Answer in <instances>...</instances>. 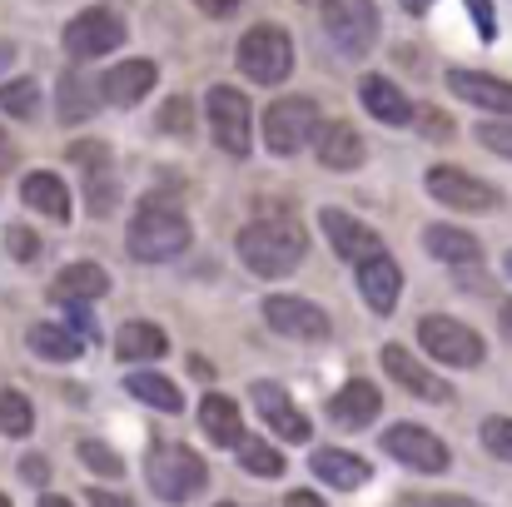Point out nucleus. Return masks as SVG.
Listing matches in <instances>:
<instances>
[{"mask_svg":"<svg viewBox=\"0 0 512 507\" xmlns=\"http://www.w3.org/2000/svg\"><path fill=\"white\" fill-rule=\"evenodd\" d=\"M304 254H309V234L294 224V219H254V224H244L239 229V259H244V269L249 274H259V279H284V274H294L299 264H304Z\"/></svg>","mask_w":512,"mask_h":507,"instance_id":"1","label":"nucleus"},{"mask_svg":"<svg viewBox=\"0 0 512 507\" xmlns=\"http://www.w3.org/2000/svg\"><path fill=\"white\" fill-rule=\"evenodd\" d=\"M189 249V219L165 204V199H145L130 219V259L140 264H165L174 254Z\"/></svg>","mask_w":512,"mask_h":507,"instance_id":"2","label":"nucleus"},{"mask_svg":"<svg viewBox=\"0 0 512 507\" xmlns=\"http://www.w3.org/2000/svg\"><path fill=\"white\" fill-rule=\"evenodd\" d=\"M145 478H150V488H155L165 503H189V498H199V493L209 488L204 458L189 453V448H179V443H160V448L145 458Z\"/></svg>","mask_w":512,"mask_h":507,"instance_id":"3","label":"nucleus"},{"mask_svg":"<svg viewBox=\"0 0 512 507\" xmlns=\"http://www.w3.org/2000/svg\"><path fill=\"white\" fill-rule=\"evenodd\" d=\"M239 70H244L254 85H279V80L294 70V40H289L279 25H254V30L239 40Z\"/></svg>","mask_w":512,"mask_h":507,"instance_id":"4","label":"nucleus"},{"mask_svg":"<svg viewBox=\"0 0 512 507\" xmlns=\"http://www.w3.org/2000/svg\"><path fill=\"white\" fill-rule=\"evenodd\" d=\"M319 105L304 100V95H289V100H274L269 115H264V145L274 155H299L309 140H319Z\"/></svg>","mask_w":512,"mask_h":507,"instance_id":"5","label":"nucleus"},{"mask_svg":"<svg viewBox=\"0 0 512 507\" xmlns=\"http://www.w3.org/2000/svg\"><path fill=\"white\" fill-rule=\"evenodd\" d=\"M204 110H209V135L224 155H249V140H254V115H249V95H239L234 85H214L204 95Z\"/></svg>","mask_w":512,"mask_h":507,"instance_id":"6","label":"nucleus"},{"mask_svg":"<svg viewBox=\"0 0 512 507\" xmlns=\"http://www.w3.org/2000/svg\"><path fill=\"white\" fill-rule=\"evenodd\" d=\"M324 30L339 45L343 60H358L378 40V5L373 0H329L324 5Z\"/></svg>","mask_w":512,"mask_h":507,"instance_id":"7","label":"nucleus"},{"mask_svg":"<svg viewBox=\"0 0 512 507\" xmlns=\"http://www.w3.org/2000/svg\"><path fill=\"white\" fill-rule=\"evenodd\" d=\"M418 343H423L438 363H448V368H478V363H483V338L473 334L468 324L448 319V314H428V319L418 324Z\"/></svg>","mask_w":512,"mask_h":507,"instance_id":"8","label":"nucleus"},{"mask_svg":"<svg viewBox=\"0 0 512 507\" xmlns=\"http://www.w3.org/2000/svg\"><path fill=\"white\" fill-rule=\"evenodd\" d=\"M428 194H433L438 204L458 209V214H488V209L503 204V194H498L493 184L473 179L468 169H458V165H433L428 169Z\"/></svg>","mask_w":512,"mask_h":507,"instance_id":"9","label":"nucleus"},{"mask_svg":"<svg viewBox=\"0 0 512 507\" xmlns=\"http://www.w3.org/2000/svg\"><path fill=\"white\" fill-rule=\"evenodd\" d=\"M383 453L398 458L403 468H418V473H443V468L453 463L448 443H443L438 433L418 428V423H398V428H388V433H383Z\"/></svg>","mask_w":512,"mask_h":507,"instance_id":"10","label":"nucleus"},{"mask_svg":"<svg viewBox=\"0 0 512 507\" xmlns=\"http://www.w3.org/2000/svg\"><path fill=\"white\" fill-rule=\"evenodd\" d=\"M264 319H269V329L284 338H304V343H314V338H329V314L319 309V304H309V299H299V294H269L264 299Z\"/></svg>","mask_w":512,"mask_h":507,"instance_id":"11","label":"nucleus"},{"mask_svg":"<svg viewBox=\"0 0 512 507\" xmlns=\"http://www.w3.org/2000/svg\"><path fill=\"white\" fill-rule=\"evenodd\" d=\"M120 40H125V20H120L115 10H85V15H75V20L65 25V50H70L75 60L110 55V50H120Z\"/></svg>","mask_w":512,"mask_h":507,"instance_id":"12","label":"nucleus"},{"mask_svg":"<svg viewBox=\"0 0 512 507\" xmlns=\"http://www.w3.org/2000/svg\"><path fill=\"white\" fill-rule=\"evenodd\" d=\"M319 224H324V234H329V249H334L339 259H348V264H363V259L383 254V239H378L368 224H358L353 214H343V209H324Z\"/></svg>","mask_w":512,"mask_h":507,"instance_id":"13","label":"nucleus"},{"mask_svg":"<svg viewBox=\"0 0 512 507\" xmlns=\"http://www.w3.org/2000/svg\"><path fill=\"white\" fill-rule=\"evenodd\" d=\"M254 408L264 413V423L289 438V443H309V418L299 413V403L279 388V383H254Z\"/></svg>","mask_w":512,"mask_h":507,"instance_id":"14","label":"nucleus"},{"mask_svg":"<svg viewBox=\"0 0 512 507\" xmlns=\"http://www.w3.org/2000/svg\"><path fill=\"white\" fill-rule=\"evenodd\" d=\"M378 413H383V393H378L368 378H353V383H343L339 393L329 398V418H334L339 428H348V433L368 428Z\"/></svg>","mask_w":512,"mask_h":507,"instance_id":"15","label":"nucleus"},{"mask_svg":"<svg viewBox=\"0 0 512 507\" xmlns=\"http://www.w3.org/2000/svg\"><path fill=\"white\" fill-rule=\"evenodd\" d=\"M358 294H363V304H368L373 314H393V304H398V294H403L398 264H393L388 254L363 259V264H358Z\"/></svg>","mask_w":512,"mask_h":507,"instance_id":"16","label":"nucleus"},{"mask_svg":"<svg viewBox=\"0 0 512 507\" xmlns=\"http://www.w3.org/2000/svg\"><path fill=\"white\" fill-rule=\"evenodd\" d=\"M448 90L478 110H493V115H512V85L498 75H478V70H448Z\"/></svg>","mask_w":512,"mask_h":507,"instance_id":"17","label":"nucleus"},{"mask_svg":"<svg viewBox=\"0 0 512 507\" xmlns=\"http://www.w3.org/2000/svg\"><path fill=\"white\" fill-rule=\"evenodd\" d=\"M383 368L393 373V383H403L408 393H418V398H428V403H448V383L443 378H433L408 348H398V343H388L383 348Z\"/></svg>","mask_w":512,"mask_h":507,"instance_id":"18","label":"nucleus"},{"mask_svg":"<svg viewBox=\"0 0 512 507\" xmlns=\"http://www.w3.org/2000/svg\"><path fill=\"white\" fill-rule=\"evenodd\" d=\"M155 80H160V70L150 65V60H125V65H115L110 75H105V100L110 105H120V110H130V105H140L150 90H155Z\"/></svg>","mask_w":512,"mask_h":507,"instance_id":"19","label":"nucleus"},{"mask_svg":"<svg viewBox=\"0 0 512 507\" xmlns=\"http://www.w3.org/2000/svg\"><path fill=\"white\" fill-rule=\"evenodd\" d=\"M358 100H363V110H368L373 120H383V125H408V120H413L408 95H403L388 75H363V80H358Z\"/></svg>","mask_w":512,"mask_h":507,"instance_id":"20","label":"nucleus"},{"mask_svg":"<svg viewBox=\"0 0 512 507\" xmlns=\"http://www.w3.org/2000/svg\"><path fill=\"white\" fill-rule=\"evenodd\" d=\"M199 428H204V438H209L214 448H239V443H244V413H239V403L224 398V393H209V398L199 403Z\"/></svg>","mask_w":512,"mask_h":507,"instance_id":"21","label":"nucleus"},{"mask_svg":"<svg viewBox=\"0 0 512 507\" xmlns=\"http://www.w3.org/2000/svg\"><path fill=\"white\" fill-rule=\"evenodd\" d=\"M319 150V165L324 169H358L363 165V135L348 125V120H329L314 140Z\"/></svg>","mask_w":512,"mask_h":507,"instance_id":"22","label":"nucleus"},{"mask_svg":"<svg viewBox=\"0 0 512 507\" xmlns=\"http://www.w3.org/2000/svg\"><path fill=\"white\" fill-rule=\"evenodd\" d=\"M309 463H314V478H324V483H329V488H339V493H353V488H363V483H368V463H363L358 453L319 448Z\"/></svg>","mask_w":512,"mask_h":507,"instance_id":"23","label":"nucleus"},{"mask_svg":"<svg viewBox=\"0 0 512 507\" xmlns=\"http://www.w3.org/2000/svg\"><path fill=\"white\" fill-rule=\"evenodd\" d=\"M100 294H110V274H105L100 264H90V259L65 264V269L55 274V299H60V304H65V299L90 304V299H100Z\"/></svg>","mask_w":512,"mask_h":507,"instance_id":"24","label":"nucleus"},{"mask_svg":"<svg viewBox=\"0 0 512 507\" xmlns=\"http://www.w3.org/2000/svg\"><path fill=\"white\" fill-rule=\"evenodd\" d=\"M165 348H170V338L160 324H150V319H130L120 338H115V353L125 358V363H150V358H165Z\"/></svg>","mask_w":512,"mask_h":507,"instance_id":"25","label":"nucleus"},{"mask_svg":"<svg viewBox=\"0 0 512 507\" xmlns=\"http://www.w3.org/2000/svg\"><path fill=\"white\" fill-rule=\"evenodd\" d=\"M25 343H30L35 358H50V363H70V358L85 353V334L80 329H65V324H35L25 334Z\"/></svg>","mask_w":512,"mask_h":507,"instance_id":"26","label":"nucleus"},{"mask_svg":"<svg viewBox=\"0 0 512 507\" xmlns=\"http://www.w3.org/2000/svg\"><path fill=\"white\" fill-rule=\"evenodd\" d=\"M20 194H25V204L30 209H40V214H50L55 224H65L70 219V189L55 179V174H45V169H35V174H25V184H20Z\"/></svg>","mask_w":512,"mask_h":507,"instance_id":"27","label":"nucleus"},{"mask_svg":"<svg viewBox=\"0 0 512 507\" xmlns=\"http://www.w3.org/2000/svg\"><path fill=\"white\" fill-rule=\"evenodd\" d=\"M423 244H428V254L443 259V264H478V259H483V244H478L468 229H453V224H433V229L423 234Z\"/></svg>","mask_w":512,"mask_h":507,"instance_id":"28","label":"nucleus"},{"mask_svg":"<svg viewBox=\"0 0 512 507\" xmlns=\"http://www.w3.org/2000/svg\"><path fill=\"white\" fill-rule=\"evenodd\" d=\"M55 110H60V120H65V125H80V120H90V115L100 110V100H95V85H90L85 75L65 70V75H60V95H55Z\"/></svg>","mask_w":512,"mask_h":507,"instance_id":"29","label":"nucleus"},{"mask_svg":"<svg viewBox=\"0 0 512 507\" xmlns=\"http://www.w3.org/2000/svg\"><path fill=\"white\" fill-rule=\"evenodd\" d=\"M125 388H130L140 403L160 408V413H179V408H184V393L174 388L165 373H125Z\"/></svg>","mask_w":512,"mask_h":507,"instance_id":"30","label":"nucleus"},{"mask_svg":"<svg viewBox=\"0 0 512 507\" xmlns=\"http://www.w3.org/2000/svg\"><path fill=\"white\" fill-rule=\"evenodd\" d=\"M35 428V408L20 388H0V433L5 438H25Z\"/></svg>","mask_w":512,"mask_h":507,"instance_id":"31","label":"nucleus"},{"mask_svg":"<svg viewBox=\"0 0 512 507\" xmlns=\"http://www.w3.org/2000/svg\"><path fill=\"white\" fill-rule=\"evenodd\" d=\"M239 468L254 473V478H279L284 473V453H274V443H264V438H244L239 443Z\"/></svg>","mask_w":512,"mask_h":507,"instance_id":"32","label":"nucleus"},{"mask_svg":"<svg viewBox=\"0 0 512 507\" xmlns=\"http://www.w3.org/2000/svg\"><path fill=\"white\" fill-rule=\"evenodd\" d=\"M0 110H5L10 120H30V115L40 110V85H35V80H5V85H0Z\"/></svg>","mask_w":512,"mask_h":507,"instance_id":"33","label":"nucleus"},{"mask_svg":"<svg viewBox=\"0 0 512 507\" xmlns=\"http://www.w3.org/2000/svg\"><path fill=\"white\" fill-rule=\"evenodd\" d=\"M80 463L90 468V473H105V478H120L125 473V458H115V448L110 443H80Z\"/></svg>","mask_w":512,"mask_h":507,"instance_id":"34","label":"nucleus"},{"mask_svg":"<svg viewBox=\"0 0 512 507\" xmlns=\"http://www.w3.org/2000/svg\"><path fill=\"white\" fill-rule=\"evenodd\" d=\"M478 438H483V448H488L493 458H503V463H512V418H488Z\"/></svg>","mask_w":512,"mask_h":507,"instance_id":"35","label":"nucleus"},{"mask_svg":"<svg viewBox=\"0 0 512 507\" xmlns=\"http://www.w3.org/2000/svg\"><path fill=\"white\" fill-rule=\"evenodd\" d=\"M478 140H483V150L512 160V125L508 120H483V125H478Z\"/></svg>","mask_w":512,"mask_h":507,"instance_id":"36","label":"nucleus"},{"mask_svg":"<svg viewBox=\"0 0 512 507\" xmlns=\"http://www.w3.org/2000/svg\"><path fill=\"white\" fill-rule=\"evenodd\" d=\"M5 249H10V259H20V264H35V259H40V239H35L30 229H5Z\"/></svg>","mask_w":512,"mask_h":507,"instance_id":"37","label":"nucleus"},{"mask_svg":"<svg viewBox=\"0 0 512 507\" xmlns=\"http://www.w3.org/2000/svg\"><path fill=\"white\" fill-rule=\"evenodd\" d=\"M85 179H95L90 214H110V209H115V184H110V169H95V174H85Z\"/></svg>","mask_w":512,"mask_h":507,"instance_id":"38","label":"nucleus"},{"mask_svg":"<svg viewBox=\"0 0 512 507\" xmlns=\"http://www.w3.org/2000/svg\"><path fill=\"white\" fill-rule=\"evenodd\" d=\"M468 15H473V25H478L483 40H498V20H493V5L488 0H468Z\"/></svg>","mask_w":512,"mask_h":507,"instance_id":"39","label":"nucleus"},{"mask_svg":"<svg viewBox=\"0 0 512 507\" xmlns=\"http://www.w3.org/2000/svg\"><path fill=\"white\" fill-rule=\"evenodd\" d=\"M160 130H174V135H189V105L184 100H170L160 110Z\"/></svg>","mask_w":512,"mask_h":507,"instance_id":"40","label":"nucleus"},{"mask_svg":"<svg viewBox=\"0 0 512 507\" xmlns=\"http://www.w3.org/2000/svg\"><path fill=\"white\" fill-rule=\"evenodd\" d=\"M418 125H423V140H448V135H453V120H443L438 110H423Z\"/></svg>","mask_w":512,"mask_h":507,"instance_id":"41","label":"nucleus"},{"mask_svg":"<svg viewBox=\"0 0 512 507\" xmlns=\"http://www.w3.org/2000/svg\"><path fill=\"white\" fill-rule=\"evenodd\" d=\"M65 309H70V319H75V329L85 338H95V314H90V304H80V299H65Z\"/></svg>","mask_w":512,"mask_h":507,"instance_id":"42","label":"nucleus"},{"mask_svg":"<svg viewBox=\"0 0 512 507\" xmlns=\"http://www.w3.org/2000/svg\"><path fill=\"white\" fill-rule=\"evenodd\" d=\"M70 160H80V165H100V169H105V160H110V155H105V145H95V140H90V145H70Z\"/></svg>","mask_w":512,"mask_h":507,"instance_id":"43","label":"nucleus"},{"mask_svg":"<svg viewBox=\"0 0 512 507\" xmlns=\"http://www.w3.org/2000/svg\"><path fill=\"white\" fill-rule=\"evenodd\" d=\"M403 507H478L473 498H448V493H438V498H403Z\"/></svg>","mask_w":512,"mask_h":507,"instance_id":"44","label":"nucleus"},{"mask_svg":"<svg viewBox=\"0 0 512 507\" xmlns=\"http://www.w3.org/2000/svg\"><path fill=\"white\" fill-rule=\"evenodd\" d=\"M204 15H214V20H229L234 10H239V0H194Z\"/></svg>","mask_w":512,"mask_h":507,"instance_id":"45","label":"nucleus"},{"mask_svg":"<svg viewBox=\"0 0 512 507\" xmlns=\"http://www.w3.org/2000/svg\"><path fill=\"white\" fill-rule=\"evenodd\" d=\"M90 507H135V503L120 498V493H100V488H90Z\"/></svg>","mask_w":512,"mask_h":507,"instance_id":"46","label":"nucleus"},{"mask_svg":"<svg viewBox=\"0 0 512 507\" xmlns=\"http://www.w3.org/2000/svg\"><path fill=\"white\" fill-rule=\"evenodd\" d=\"M284 507H329V503H324L319 493H304V488H294V493L284 498Z\"/></svg>","mask_w":512,"mask_h":507,"instance_id":"47","label":"nucleus"},{"mask_svg":"<svg viewBox=\"0 0 512 507\" xmlns=\"http://www.w3.org/2000/svg\"><path fill=\"white\" fill-rule=\"evenodd\" d=\"M10 65H15V45H10V40H0V75H5Z\"/></svg>","mask_w":512,"mask_h":507,"instance_id":"48","label":"nucleus"},{"mask_svg":"<svg viewBox=\"0 0 512 507\" xmlns=\"http://www.w3.org/2000/svg\"><path fill=\"white\" fill-rule=\"evenodd\" d=\"M25 478H35V483H40V478H45V463H40V458H30V463H25Z\"/></svg>","mask_w":512,"mask_h":507,"instance_id":"49","label":"nucleus"},{"mask_svg":"<svg viewBox=\"0 0 512 507\" xmlns=\"http://www.w3.org/2000/svg\"><path fill=\"white\" fill-rule=\"evenodd\" d=\"M428 5H433V0H403V10H408V15H423Z\"/></svg>","mask_w":512,"mask_h":507,"instance_id":"50","label":"nucleus"},{"mask_svg":"<svg viewBox=\"0 0 512 507\" xmlns=\"http://www.w3.org/2000/svg\"><path fill=\"white\" fill-rule=\"evenodd\" d=\"M503 334L512 338V304H503Z\"/></svg>","mask_w":512,"mask_h":507,"instance_id":"51","label":"nucleus"},{"mask_svg":"<svg viewBox=\"0 0 512 507\" xmlns=\"http://www.w3.org/2000/svg\"><path fill=\"white\" fill-rule=\"evenodd\" d=\"M40 507H70V503H65V498H50V493H45V498H40Z\"/></svg>","mask_w":512,"mask_h":507,"instance_id":"52","label":"nucleus"},{"mask_svg":"<svg viewBox=\"0 0 512 507\" xmlns=\"http://www.w3.org/2000/svg\"><path fill=\"white\" fill-rule=\"evenodd\" d=\"M503 269H508V279H512V249H508V259H503Z\"/></svg>","mask_w":512,"mask_h":507,"instance_id":"53","label":"nucleus"},{"mask_svg":"<svg viewBox=\"0 0 512 507\" xmlns=\"http://www.w3.org/2000/svg\"><path fill=\"white\" fill-rule=\"evenodd\" d=\"M0 507H10V503H5V493H0Z\"/></svg>","mask_w":512,"mask_h":507,"instance_id":"54","label":"nucleus"},{"mask_svg":"<svg viewBox=\"0 0 512 507\" xmlns=\"http://www.w3.org/2000/svg\"><path fill=\"white\" fill-rule=\"evenodd\" d=\"M0 145H5V135H0Z\"/></svg>","mask_w":512,"mask_h":507,"instance_id":"55","label":"nucleus"}]
</instances>
